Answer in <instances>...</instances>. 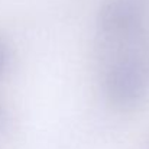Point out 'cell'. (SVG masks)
<instances>
[{
    "mask_svg": "<svg viewBox=\"0 0 149 149\" xmlns=\"http://www.w3.org/2000/svg\"><path fill=\"white\" fill-rule=\"evenodd\" d=\"M117 52L106 67L103 75L104 96L117 109L139 106L149 91V47L143 33L125 41L109 42Z\"/></svg>",
    "mask_w": 149,
    "mask_h": 149,
    "instance_id": "cell-1",
    "label": "cell"
},
{
    "mask_svg": "<svg viewBox=\"0 0 149 149\" xmlns=\"http://www.w3.org/2000/svg\"><path fill=\"white\" fill-rule=\"evenodd\" d=\"M146 0H104L97 15V28L104 41L125 42L145 32Z\"/></svg>",
    "mask_w": 149,
    "mask_h": 149,
    "instance_id": "cell-2",
    "label": "cell"
},
{
    "mask_svg": "<svg viewBox=\"0 0 149 149\" xmlns=\"http://www.w3.org/2000/svg\"><path fill=\"white\" fill-rule=\"evenodd\" d=\"M10 64V51L7 48L6 42L0 38V78L6 74Z\"/></svg>",
    "mask_w": 149,
    "mask_h": 149,
    "instance_id": "cell-3",
    "label": "cell"
}]
</instances>
